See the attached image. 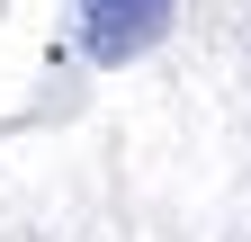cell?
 Here are the masks:
<instances>
[{"label":"cell","mask_w":251,"mask_h":242,"mask_svg":"<svg viewBox=\"0 0 251 242\" xmlns=\"http://www.w3.org/2000/svg\"><path fill=\"white\" fill-rule=\"evenodd\" d=\"M171 9L179 0H81V45L90 63H135L171 36Z\"/></svg>","instance_id":"6da1fadb"}]
</instances>
